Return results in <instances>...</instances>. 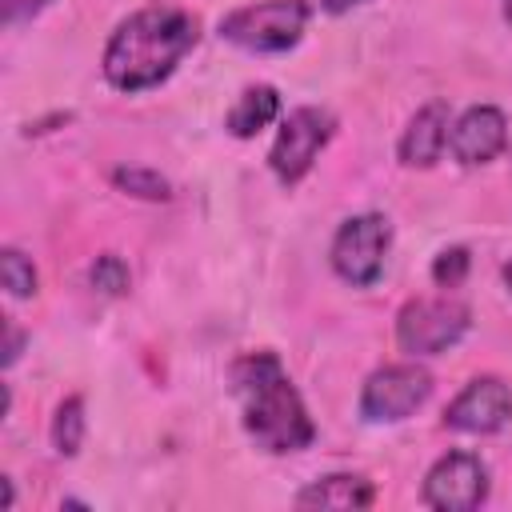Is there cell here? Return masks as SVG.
Segmentation results:
<instances>
[{
  "label": "cell",
  "mask_w": 512,
  "mask_h": 512,
  "mask_svg": "<svg viewBox=\"0 0 512 512\" xmlns=\"http://www.w3.org/2000/svg\"><path fill=\"white\" fill-rule=\"evenodd\" d=\"M200 28L184 8L152 4L116 24L104 44V80L116 92H148L164 84L176 64L196 48Z\"/></svg>",
  "instance_id": "1"
},
{
  "label": "cell",
  "mask_w": 512,
  "mask_h": 512,
  "mask_svg": "<svg viewBox=\"0 0 512 512\" xmlns=\"http://www.w3.org/2000/svg\"><path fill=\"white\" fill-rule=\"evenodd\" d=\"M232 392L240 400L244 432L264 452H300L316 440V424L288 380L276 352H248L232 364Z\"/></svg>",
  "instance_id": "2"
},
{
  "label": "cell",
  "mask_w": 512,
  "mask_h": 512,
  "mask_svg": "<svg viewBox=\"0 0 512 512\" xmlns=\"http://www.w3.org/2000/svg\"><path fill=\"white\" fill-rule=\"evenodd\" d=\"M308 0H256L220 20V36L248 52H288L308 28Z\"/></svg>",
  "instance_id": "3"
},
{
  "label": "cell",
  "mask_w": 512,
  "mask_h": 512,
  "mask_svg": "<svg viewBox=\"0 0 512 512\" xmlns=\"http://www.w3.org/2000/svg\"><path fill=\"white\" fill-rule=\"evenodd\" d=\"M472 312L448 296H420L396 312V344L408 356H440L468 332Z\"/></svg>",
  "instance_id": "4"
},
{
  "label": "cell",
  "mask_w": 512,
  "mask_h": 512,
  "mask_svg": "<svg viewBox=\"0 0 512 512\" xmlns=\"http://www.w3.org/2000/svg\"><path fill=\"white\" fill-rule=\"evenodd\" d=\"M332 128H336V120H332L328 108L304 104V108L288 112L284 124H280V132H276V140H272V152H268L272 176H276L284 188L300 184V180L312 172V164L320 160L324 144L332 140Z\"/></svg>",
  "instance_id": "5"
},
{
  "label": "cell",
  "mask_w": 512,
  "mask_h": 512,
  "mask_svg": "<svg viewBox=\"0 0 512 512\" xmlns=\"http://www.w3.org/2000/svg\"><path fill=\"white\" fill-rule=\"evenodd\" d=\"M388 244H392V228L380 212H360L348 216L336 236H332V268L344 284L352 288H372L384 272L388 260Z\"/></svg>",
  "instance_id": "6"
},
{
  "label": "cell",
  "mask_w": 512,
  "mask_h": 512,
  "mask_svg": "<svg viewBox=\"0 0 512 512\" xmlns=\"http://www.w3.org/2000/svg\"><path fill=\"white\" fill-rule=\"evenodd\" d=\"M432 396V376L420 364H384L360 388V416L368 424L408 420Z\"/></svg>",
  "instance_id": "7"
},
{
  "label": "cell",
  "mask_w": 512,
  "mask_h": 512,
  "mask_svg": "<svg viewBox=\"0 0 512 512\" xmlns=\"http://www.w3.org/2000/svg\"><path fill=\"white\" fill-rule=\"evenodd\" d=\"M488 496V464L476 452L452 448L424 476V504L440 512H472Z\"/></svg>",
  "instance_id": "8"
},
{
  "label": "cell",
  "mask_w": 512,
  "mask_h": 512,
  "mask_svg": "<svg viewBox=\"0 0 512 512\" xmlns=\"http://www.w3.org/2000/svg\"><path fill=\"white\" fill-rule=\"evenodd\" d=\"M512 420V388L500 376L468 380L456 400L444 408V428L464 436H492Z\"/></svg>",
  "instance_id": "9"
},
{
  "label": "cell",
  "mask_w": 512,
  "mask_h": 512,
  "mask_svg": "<svg viewBox=\"0 0 512 512\" xmlns=\"http://www.w3.org/2000/svg\"><path fill=\"white\" fill-rule=\"evenodd\" d=\"M504 144H508V120L496 104H472L448 124V152L464 168L496 160Z\"/></svg>",
  "instance_id": "10"
},
{
  "label": "cell",
  "mask_w": 512,
  "mask_h": 512,
  "mask_svg": "<svg viewBox=\"0 0 512 512\" xmlns=\"http://www.w3.org/2000/svg\"><path fill=\"white\" fill-rule=\"evenodd\" d=\"M448 148V104L444 100H428L424 108H416V116L408 120L396 152L404 168H432Z\"/></svg>",
  "instance_id": "11"
},
{
  "label": "cell",
  "mask_w": 512,
  "mask_h": 512,
  "mask_svg": "<svg viewBox=\"0 0 512 512\" xmlns=\"http://www.w3.org/2000/svg\"><path fill=\"white\" fill-rule=\"evenodd\" d=\"M376 500L372 480L356 472H332L296 492V508H368Z\"/></svg>",
  "instance_id": "12"
},
{
  "label": "cell",
  "mask_w": 512,
  "mask_h": 512,
  "mask_svg": "<svg viewBox=\"0 0 512 512\" xmlns=\"http://www.w3.org/2000/svg\"><path fill=\"white\" fill-rule=\"evenodd\" d=\"M276 116H280V96H276V88H272V84H248V88L236 96V104H232L224 128H228L232 136L248 140V136H256L260 128H268Z\"/></svg>",
  "instance_id": "13"
},
{
  "label": "cell",
  "mask_w": 512,
  "mask_h": 512,
  "mask_svg": "<svg viewBox=\"0 0 512 512\" xmlns=\"http://www.w3.org/2000/svg\"><path fill=\"white\" fill-rule=\"evenodd\" d=\"M80 444H84V400L68 396V400H60V408L52 416V448L60 456H76Z\"/></svg>",
  "instance_id": "14"
},
{
  "label": "cell",
  "mask_w": 512,
  "mask_h": 512,
  "mask_svg": "<svg viewBox=\"0 0 512 512\" xmlns=\"http://www.w3.org/2000/svg\"><path fill=\"white\" fill-rule=\"evenodd\" d=\"M0 280H4L8 296H16V300H28L36 292V268L20 248H4L0 252Z\"/></svg>",
  "instance_id": "15"
},
{
  "label": "cell",
  "mask_w": 512,
  "mask_h": 512,
  "mask_svg": "<svg viewBox=\"0 0 512 512\" xmlns=\"http://www.w3.org/2000/svg\"><path fill=\"white\" fill-rule=\"evenodd\" d=\"M112 184L128 196H140V200H168V180L152 168H116L112 172Z\"/></svg>",
  "instance_id": "16"
},
{
  "label": "cell",
  "mask_w": 512,
  "mask_h": 512,
  "mask_svg": "<svg viewBox=\"0 0 512 512\" xmlns=\"http://www.w3.org/2000/svg\"><path fill=\"white\" fill-rule=\"evenodd\" d=\"M128 264L116 256V252H104V256H96V264L88 268V284L96 288V292H104V296H120V292H128Z\"/></svg>",
  "instance_id": "17"
},
{
  "label": "cell",
  "mask_w": 512,
  "mask_h": 512,
  "mask_svg": "<svg viewBox=\"0 0 512 512\" xmlns=\"http://www.w3.org/2000/svg\"><path fill=\"white\" fill-rule=\"evenodd\" d=\"M468 264H472V256H468V248H444L436 260H432V280L440 284V288H456V284H464V276H468Z\"/></svg>",
  "instance_id": "18"
},
{
  "label": "cell",
  "mask_w": 512,
  "mask_h": 512,
  "mask_svg": "<svg viewBox=\"0 0 512 512\" xmlns=\"http://www.w3.org/2000/svg\"><path fill=\"white\" fill-rule=\"evenodd\" d=\"M52 0H0V12H4V24H16V20H28L36 16L40 8H48Z\"/></svg>",
  "instance_id": "19"
},
{
  "label": "cell",
  "mask_w": 512,
  "mask_h": 512,
  "mask_svg": "<svg viewBox=\"0 0 512 512\" xmlns=\"http://www.w3.org/2000/svg\"><path fill=\"white\" fill-rule=\"evenodd\" d=\"M20 348H24V332L16 324H8V344H4V368H12L20 360Z\"/></svg>",
  "instance_id": "20"
},
{
  "label": "cell",
  "mask_w": 512,
  "mask_h": 512,
  "mask_svg": "<svg viewBox=\"0 0 512 512\" xmlns=\"http://www.w3.org/2000/svg\"><path fill=\"white\" fill-rule=\"evenodd\" d=\"M356 4H364V0H320L324 12H348V8H356Z\"/></svg>",
  "instance_id": "21"
},
{
  "label": "cell",
  "mask_w": 512,
  "mask_h": 512,
  "mask_svg": "<svg viewBox=\"0 0 512 512\" xmlns=\"http://www.w3.org/2000/svg\"><path fill=\"white\" fill-rule=\"evenodd\" d=\"M500 276H504V284H508V292H512V260H504V268H500Z\"/></svg>",
  "instance_id": "22"
},
{
  "label": "cell",
  "mask_w": 512,
  "mask_h": 512,
  "mask_svg": "<svg viewBox=\"0 0 512 512\" xmlns=\"http://www.w3.org/2000/svg\"><path fill=\"white\" fill-rule=\"evenodd\" d=\"M504 20L512 24V0H504Z\"/></svg>",
  "instance_id": "23"
}]
</instances>
